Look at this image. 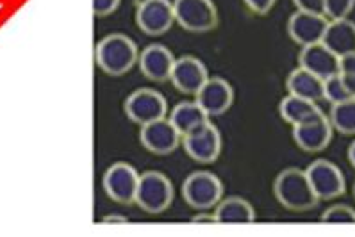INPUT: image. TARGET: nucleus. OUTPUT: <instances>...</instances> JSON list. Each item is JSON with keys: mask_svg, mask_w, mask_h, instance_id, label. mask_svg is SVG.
Masks as SVG:
<instances>
[{"mask_svg": "<svg viewBox=\"0 0 355 237\" xmlns=\"http://www.w3.org/2000/svg\"><path fill=\"white\" fill-rule=\"evenodd\" d=\"M273 195L282 207L291 212H307L320 204L305 170L300 168H286L280 171L273 182Z\"/></svg>", "mask_w": 355, "mask_h": 237, "instance_id": "obj_1", "label": "nucleus"}, {"mask_svg": "<svg viewBox=\"0 0 355 237\" xmlns=\"http://www.w3.org/2000/svg\"><path fill=\"white\" fill-rule=\"evenodd\" d=\"M138 46L129 36L121 33L109 34L96 43L95 61L105 75L120 77L129 73L138 62Z\"/></svg>", "mask_w": 355, "mask_h": 237, "instance_id": "obj_2", "label": "nucleus"}, {"mask_svg": "<svg viewBox=\"0 0 355 237\" xmlns=\"http://www.w3.org/2000/svg\"><path fill=\"white\" fill-rule=\"evenodd\" d=\"M173 198H175V187L166 175L155 170L139 175L134 204L146 214H161L170 209Z\"/></svg>", "mask_w": 355, "mask_h": 237, "instance_id": "obj_3", "label": "nucleus"}, {"mask_svg": "<svg viewBox=\"0 0 355 237\" xmlns=\"http://www.w3.org/2000/svg\"><path fill=\"white\" fill-rule=\"evenodd\" d=\"M182 198L195 211H209L223 198V184L211 171H193L182 182Z\"/></svg>", "mask_w": 355, "mask_h": 237, "instance_id": "obj_4", "label": "nucleus"}, {"mask_svg": "<svg viewBox=\"0 0 355 237\" xmlns=\"http://www.w3.org/2000/svg\"><path fill=\"white\" fill-rule=\"evenodd\" d=\"M305 175L309 179L314 195L320 202H329V200H338L347 193V179L339 166L327 159H316L311 162Z\"/></svg>", "mask_w": 355, "mask_h": 237, "instance_id": "obj_5", "label": "nucleus"}, {"mask_svg": "<svg viewBox=\"0 0 355 237\" xmlns=\"http://www.w3.org/2000/svg\"><path fill=\"white\" fill-rule=\"evenodd\" d=\"M175 21L188 33H211L218 25V9L213 0H175Z\"/></svg>", "mask_w": 355, "mask_h": 237, "instance_id": "obj_6", "label": "nucleus"}, {"mask_svg": "<svg viewBox=\"0 0 355 237\" xmlns=\"http://www.w3.org/2000/svg\"><path fill=\"white\" fill-rule=\"evenodd\" d=\"M125 114L132 123L146 125L150 121L166 118L168 114V102L157 89L152 87H141L130 93L125 100Z\"/></svg>", "mask_w": 355, "mask_h": 237, "instance_id": "obj_7", "label": "nucleus"}, {"mask_svg": "<svg viewBox=\"0 0 355 237\" xmlns=\"http://www.w3.org/2000/svg\"><path fill=\"white\" fill-rule=\"evenodd\" d=\"M180 145L189 159L200 164H211L222 154V134L216 129V125L207 121L193 132L182 136Z\"/></svg>", "mask_w": 355, "mask_h": 237, "instance_id": "obj_8", "label": "nucleus"}, {"mask_svg": "<svg viewBox=\"0 0 355 237\" xmlns=\"http://www.w3.org/2000/svg\"><path fill=\"white\" fill-rule=\"evenodd\" d=\"M139 173L129 162H114L105 170L102 186L109 198L121 205H132L138 191Z\"/></svg>", "mask_w": 355, "mask_h": 237, "instance_id": "obj_9", "label": "nucleus"}, {"mask_svg": "<svg viewBox=\"0 0 355 237\" xmlns=\"http://www.w3.org/2000/svg\"><path fill=\"white\" fill-rule=\"evenodd\" d=\"M175 21L170 0H139L136 6V24L146 36H163Z\"/></svg>", "mask_w": 355, "mask_h": 237, "instance_id": "obj_10", "label": "nucleus"}, {"mask_svg": "<svg viewBox=\"0 0 355 237\" xmlns=\"http://www.w3.org/2000/svg\"><path fill=\"white\" fill-rule=\"evenodd\" d=\"M180 134L171 125L168 118L150 121L141 125L139 129V141L150 154L155 155H170L173 154L180 145Z\"/></svg>", "mask_w": 355, "mask_h": 237, "instance_id": "obj_11", "label": "nucleus"}, {"mask_svg": "<svg viewBox=\"0 0 355 237\" xmlns=\"http://www.w3.org/2000/svg\"><path fill=\"white\" fill-rule=\"evenodd\" d=\"M207 79H209V71L195 55H182L173 62L170 80L182 95L195 96Z\"/></svg>", "mask_w": 355, "mask_h": 237, "instance_id": "obj_12", "label": "nucleus"}, {"mask_svg": "<svg viewBox=\"0 0 355 237\" xmlns=\"http://www.w3.org/2000/svg\"><path fill=\"white\" fill-rule=\"evenodd\" d=\"M195 102L207 116H222L234 102V89L222 77H209L195 95Z\"/></svg>", "mask_w": 355, "mask_h": 237, "instance_id": "obj_13", "label": "nucleus"}, {"mask_svg": "<svg viewBox=\"0 0 355 237\" xmlns=\"http://www.w3.org/2000/svg\"><path fill=\"white\" fill-rule=\"evenodd\" d=\"M332 136H334V129H332L327 114L313 121H307V123L293 127V139H295L298 148L307 152V154L323 152L332 141Z\"/></svg>", "mask_w": 355, "mask_h": 237, "instance_id": "obj_14", "label": "nucleus"}, {"mask_svg": "<svg viewBox=\"0 0 355 237\" xmlns=\"http://www.w3.org/2000/svg\"><path fill=\"white\" fill-rule=\"evenodd\" d=\"M327 25H329V18L325 15L297 11L293 12L288 20V34L297 45H314V43H322Z\"/></svg>", "mask_w": 355, "mask_h": 237, "instance_id": "obj_15", "label": "nucleus"}, {"mask_svg": "<svg viewBox=\"0 0 355 237\" xmlns=\"http://www.w3.org/2000/svg\"><path fill=\"white\" fill-rule=\"evenodd\" d=\"M175 58L171 50L164 45H148L138 58V64L141 73L152 82H166L170 80L171 70H173Z\"/></svg>", "mask_w": 355, "mask_h": 237, "instance_id": "obj_16", "label": "nucleus"}, {"mask_svg": "<svg viewBox=\"0 0 355 237\" xmlns=\"http://www.w3.org/2000/svg\"><path fill=\"white\" fill-rule=\"evenodd\" d=\"M298 64L323 80L339 73V58L334 52H330L323 43L302 46L298 54Z\"/></svg>", "mask_w": 355, "mask_h": 237, "instance_id": "obj_17", "label": "nucleus"}, {"mask_svg": "<svg viewBox=\"0 0 355 237\" xmlns=\"http://www.w3.org/2000/svg\"><path fill=\"white\" fill-rule=\"evenodd\" d=\"M322 43L338 58L352 54L355 52V24L348 18L329 20Z\"/></svg>", "mask_w": 355, "mask_h": 237, "instance_id": "obj_18", "label": "nucleus"}, {"mask_svg": "<svg viewBox=\"0 0 355 237\" xmlns=\"http://www.w3.org/2000/svg\"><path fill=\"white\" fill-rule=\"evenodd\" d=\"M279 112L280 118L291 127H297V125L307 123V121L323 116V111L318 107L316 102H311V100L300 98V96L295 95H288L280 102Z\"/></svg>", "mask_w": 355, "mask_h": 237, "instance_id": "obj_19", "label": "nucleus"}, {"mask_svg": "<svg viewBox=\"0 0 355 237\" xmlns=\"http://www.w3.org/2000/svg\"><path fill=\"white\" fill-rule=\"evenodd\" d=\"M286 87H288L289 95L300 96V98L311 100L316 104L323 100V79L300 67L288 75Z\"/></svg>", "mask_w": 355, "mask_h": 237, "instance_id": "obj_20", "label": "nucleus"}, {"mask_svg": "<svg viewBox=\"0 0 355 237\" xmlns=\"http://www.w3.org/2000/svg\"><path fill=\"white\" fill-rule=\"evenodd\" d=\"M168 120L171 121V125L175 127L177 132L182 137L186 134L193 132L195 129H198V127H202V125L207 123L209 116L205 114V111L197 102H180L170 112Z\"/></svg>", "mask_w": 355, "mask_h": 237, "instance_id": "obj_21", "label": "nucleus"}, {"mask_svg": "<svg viewBox=\"0 0 355 237\" xmlns=\"http://www.w3.org/2000/svg\"><path fill=\"white\" fill-rule=\"evenodd\" d=\"M214 218L218 223H254L255 211L245 198L229 196L218 202Z\"/></svg>", "mask_w": 355, "mask_h": 237, "instance_id": "obj_22", "label": "nucleus"}, {"mask_svg": "<svg viewBox=\"0 0 355 237\" xmlns=\"http://www.w3.org/2000/svg\"><path fill=\"white\" fill-rule=\"evenodd\" d=\"M329 121L332 129L338 130L343 136H355V98L332 104L329 112Z\"/></svg>", "mask_w": 355, "mask_h": 237, "instance_id": "obj_23", "label": "nucleus"}, {"mask_svg": "<svg viewBox=\"0 0 355 237\" xmlns=\"http://www.w3.org/2000/svg\"><path fill=\"white\" fill-rule=\"evenodd\" d=\"M354 98V96L348 93L347 86L343 82L341 75L336 73L329 79L323 80V100H329L330 104H339L343 100Z\"/></svg>", "mask_w": 355, "mask_h": 237, "instance_id": "obj_24", "label": "nucleus"}, {"mask_svg": "<svg viewBox=\"0 0 355 237\" xmlns=\"http://www.w3.org/2000/svg\"><path fill=\"white\" fill-rule=\"evenodd\" d=\"M322 223L330 225H350L355 223V209H352L347 204H336L330 205L320 218Z\"/></svg>", "mask_w": 355, "mask_h": 237, "instance_id": "obj_25", "label": "nucleus"}, {"mask_svg": "<svg viewBox=\"0 0 355 237\" xmlns=\"http://www.w3.org/2000/svg\"><path fill=\"white\" fill-rule=\"evenodd\" d=\"M339 75H341L348 93L355 98V52L339 58Z\"/></svg>", "mask_w": 355, "mask_h": 237, "instance_id": "obj_26", "label": "nucleus"}, {"mask_svg": "<svg viewBox=\"0 0 355 237\" xmlns=\"http://www.w3.org/2000/svg\"><path fill=\"white\" fill-rule=\"evenodd\" d=\"M355 8V0H325V17L329 20L348 18Z\"/></svg>", "mask_w": 355, "mask_h": 237, "instance_id": "obj_27", "label": "nucleus"}, {"mask_svg": "<svg viewBox=\"0 0 355 237\" xmlns=\"http://www.w3.org/2000/svg\"><path fill=\"white\" fill-rule=\"evenodd\" d=\"M121 0H93V15L98 18L109 17V15H113L118 8H120Z\"/></svg>", "mask_w": 355, "mask_h": 237, "instance_id": "obj_28", "label": "nucleus"}, {"mask_svg": "<svg viewBox=\"0 0 355 237\" xmlns=\"http://www.w3.org/2000/svg\"><path fill=\"white\" fill-rule=\"evenodd\" d=\"M297 11L313 12V15H325V0H293Z\"/></svg>", "mask_w": 355, "mask_h": 237, "instance_id": "obj_29", "label": "nucleus"}, {"mask_svg": "<svg viewBox=\"0 0 355 237\" xmlns=\"http://www.w3.org/2000/svg\"><path fill=\"white\" fill-rule=\"evenodd\" d=\"M243 2H245V6H247L252 12L263 17V15H268V12L272 11V8L275 6L277 0H243Z\"/></svg>", "mask_w": 355, "mask_h": 237, "instance_id": "obj_30", "label": "nucleus"}, {"mask_svg": "<svg viewBox=\"0 0 355 237\" xmlns=\"http://www.w3.org/2000/svg\"><path fill=\"white\" fill-rule=\"evenodd\" d=\"M191 221L193 223H218L216 218H214V214H209L207 211H200V214L193 216Z\"/></svg>", "mask_w": 355, "mask_h": 237, "instance_id": "obj_31", "label": "nucleus"}, {"mask_svg": "<svg viewBox=\"0 0 355 237\" xmlns=\"http://www.w3.org/2000/svg\"><path fill=\"white\" fill-rule=\"evenodd\" d=\"M114 221H118V223H127V218L116 216V214H109V216L102 218V223H114Z\"/></svg>", "mask_w": 355, "mask_h": 237, "instance_id": "obj_32", "label": "nucleus"}, {"mask_svg": "<svg viewBox=\"0 0 355 237\" xmlns=\"http://www.w3.org/2000/svg\"><path fill=\"white\" fill-rule=\"evenodd\" d=\"M348 161H350L352 166L355 168V141L348 146Z\"/></svg>", "mask_w": 355, "mask_h": 237, "instance_id": "obj_33", "label": "nucleus"}, {"mask_svg": "<svg viewBox=\"0 0 355 237\" xmlns=\"http://www.w3.org/2000/svg\"><path fill=\"white\" fill-rule=\"evenodd\" d=\"M354 196H355V184H354Z\"/></svg>", "mask_w": 355, "mask_h": 237, "instance_id": "obj_34", "label": "nucleus"}]
</instances>
